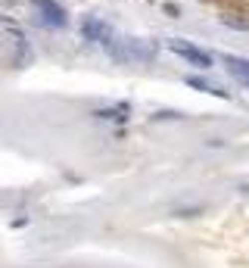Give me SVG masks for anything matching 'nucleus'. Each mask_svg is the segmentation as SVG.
Here are the masks:
<instances>
[{"label": "nucleus", "mask_w": 249, "mask_h": 268, "mask_svg": "<svg viewBox=\"0 0 249 268\" xmlns=\"http://www.w3.org/2000/svg\"><path fill=\"white\" fill-rule=\"evenodd\" d=\"M106 50H109V56L115 63H150L159 47L144 38H112Z\"/></svg>", "instance_id": "nucleus-1"}, {"label": "nucleus", "mask_w": 249, "mask_h": 268, "mask_svg": "<svg viewBox=\"0 0 249 268\" xmlns=\"http://www.w3.org/2000/svg\"><path fill=\"white\" fill-rule=\"evenodd\" d=\"M174 56H181V60H187L190 66H196V69H212V53L209 50H203V47H196L193 41H184V38H171L168 44H165Z\"/></svg>", "instance_id": "nucleus-2"}, {"label": "nucleus", "mask_w": 249, "mask_h": 268, "mask_svg": "<svg viewBox=\"0 0 249 268\" xmlns=\"http://www.w3.org/2000/svg\"><path fill=\"white\" fill-rule=\"evenodd\" d=\"M31 9H34V16H38L41 25L47 28H66L69 25V16H66V9L56 3V0H28Z\"/></svg>", "instance_id": "nucleus-3"}, {"label": "nucleus", "mask_w": 249, "mask_h": 268, "mask_svg": "<svg viewBox=\"0 0 249 268\" xmlns=\"http://www.w3.org/2000/svg\"><path fill=\"white\" fill-rule=\"evenodd\" d=\"M81 34H84V41L90 44H100V47H109V41L115 38V31L109 22H103L100 16H87L81 22Z\"/></svg>", "instance_id": "nucleus-4"}, {"label": "nucleus", "mask_w": 249, "mask_h": 268, "mask_svg": "<svg viewBox=\"0 0 249 268\" xmlns=\"http://www.w3.org/2000/svg\"><path fill=\"white\" fill-rule=\"evenodd\" d=\"M221 63H224V69L240 81L243 88H249V60H243V56H234V53H224L221 56Z\"/></svg>", "instance_id": "nucleus-5"}, {"label": "nucleus", "mask_w": 249, "mask_h": 268, "mask_svg": "<svg viewBox=\"0 0 249 268\" xmlns=\"http://www.w3.org/2000/svg\"><path fill=\"white\" fill-rule=\"evenodd\" d=\"M187 85H190V88H196V90H206V94H212V97H224V100H228V90H224V88H218L215 81H206V78H196V75H190V78H187Z\"/></svg>", "instance_id": "nucleus-6"}]
</instances>
